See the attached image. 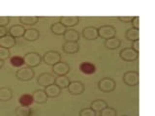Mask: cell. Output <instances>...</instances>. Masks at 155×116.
I'll use <instances>...</instances> for the list:
<instances>
[{
  "mask_svg": "<svg viewBox=\"0 0 155 116\" xmlns=\"http://www.w3.org/2000/svg\"><path fill=\"white\" fill-rule=\"evenodd\" d=\"M23 60H24V64L27 67L34 68L41 64L42 57L37 52H28L23 56Z\"/></svg>",
  "mask_w": 155,
  "mask_h": 116,
  "instance_id": "obj_1",
  "label": "cell"
},
{
  "mask_svg": "<svg viewBox=\"0 0 155 116\" xmlns=\"http://www.w3.org/2000/svg\"><path fill=\"white\" fill-rule=\"evenodd\" d=\"M42 60L45 62L47 65L53 66L61 61V55H60V53L56 50H48L44 54V56L42 57Z\"/></svg>",
  "mask_w": 155,
  "mask_h": 116,
  "instance_id": "obj_2",
  "label": "cell"
},
{
  "mask_svg": "<svg viewBox=\"0 0 155 116\" xmlns=\"http://www.w3.org/2000/svg\"><path fill=\"white\" fill-rule=\"evenodd\" d=\"M34 75H35L34 70L30 67H23L16 72V77L21 81L31 80L34 77Z\"/></svg>",
  "mask_w": 155,
  "mask_h": 116,
  "instance_id": "obj_3",
  "label": "cell"
},
{
  "mask_svg": "<svg viewBox=\"0 0 155 116\" xmlns=\"http://www.w3.org/2000/svg\"><path fill=\"white\" fill-rule=\"evenodd\" d=\"M98 88L101 92H104V93H110V92L114 90L115 82L114 79H109V77L102 79L98 82Z\"/></svg>",
  "mask_w": 155,
  "mask_h": 116,
  "instance_id": "obj_4",
  "label": "cell"
},
{
  "mask_svg": "<svg viewBox=\"0 0 155 116\" xmlns=\"http://www.w3.org/2000/svg\"><path fill=\"white\" fill-rule=\"evenodd\" d=\"M119 56L121 59L126 62H133L138 59L139 52H136L131 47H126L119 52Z\"/></svg>",
  "mask_w": 155,
  "mask_h": 116,
  "instance_id": "obj_5",
  "label": "cell"
},
{
  "mask_svg": "<svg viewBox=\"0 0 155 116\" xmlns=\"http://www.w3.org/2000/svg\"><path fill=\"white\" fill-rule=\"evenodd\" d=\"M54 81H55L54 76L50 74V72H43L37 79L38 84L42 87H45V88L51 84H54Z\"/></svg>",
  "mask_w": 155,
  "mask_h": 116,
  "instance_id": "obj_6",
  "label": "cell"
},
{
  "mask_svg": "<svg viewBox=\"0 0 155 116\" xmlns=\"http://www.w3.org/2000/svg\"><path fill=\"white\" fill-rule=\"evenodd\" d=\"M123 81L128 86H137L139 84V74L135 71L126 72L123 75Z\"/></svg>",
  "mask_w": 155,
  "mask_h": 116,
  "instance_id": "obj_7",
  "label": "cell"
},
{
  "mask_svg": "<svg viewBox=\"0 0 155 116\" xmlns=\"http://www.w3.org/2000/svg\"><path fill=\"white\" fill-rule=\"evenodd\" d=\"M115 28L114 26L110 25H104L98 28V36L101 37L102 39H106V40H109L115 37Z\"/></svg>",
  "mask_w": 155,
  "mask_h": 116,
  "instance_id": "obj_8",
  "label": "cell"
},
{
  "mask_svg": "<svg viewBox=\"0 0 155 116\" xmlns=\"http://www.w3.org/2000/svg\"><path fill=\"white\" fill-rule=\"evenodd\" d=\"M68 91H69V93L71 95H81L84 93V85L82 82L77 80V81H72L70 82L69 86L67 87Z\"/></svg>",
  "mask_w": 155,
  "mask_h": 116,
  "instance_id": "obj_9",
  "label": "cell"
},
{
  "mask_svg": "<svg viewBox=\"0 0 155 116\" xmlns=\"http://www.w3.org/2000/svg\"><path fill=\"white\" fill-rule=\"evenodd\" d=\"M52 72L57 76H66L70 72V66L65 62H58L52 66Z\"/></svg>",
  "mask_w": 155,
  "mask_h": 116,
  "instance_id": "obj_10",
  "label": "cell"
},
{
  "mask_svg": "<svg viewBox=\"0 0 155 116\" xmlns=\"http://www.w3.org/2000/svg\"><path fill=\"white\" fill-rule=\"evenodd\" d=\"M82 36L86 40H96L98 38V28L94 26H87L82 30Z\"/></svg>",
  "mask_w": 155,
  "mask_h": 116,
  "instance_id": "obj_11",
  "label": "cell"
},
{
  "mask_svg": "<svg viewBox=\"0 0 155 116\" xmlns=\"http://www.w3.org/2000/svg\"><path fill=\"white\" fill-rule=\"evenodd\" d=\"M15 46H16V39L12 37L11 35H9V34L0 38V47H1L10 50V48L14 47Z\"/></svg>",
  "mask_w": 155,
  "mask_h": 116,
  "instance_id": "obj_12",
  "label": "cell"
},
{
  "mask_svg": "<svg viewBox=\"0 0 155 116\" xmlns=\"http://www.w3.org/2000/svg\"><path fill=\"white\" fill-rule=\"evenodd\" d=\"M63 51L68 54H74L77 53L80 50V45L79 43L76 42H66L64 45H63Z\"/></svg>",
  "mask_w": 155,
  "mask_h": 116,
  "instance_id": "obj_13",
  "label": "cell"
},
{
  "mask_svg": "<svg viewBox=\"0 0 155 116\" xmlns=\"http://www.w3.org/2000/svg\"><path fill=\"white\" fill-rule=\"evenodd\" d=\"M63 37H64L66 42H76V43H78L80 40V33L77 30H75V29L67 28V30L64 33Z\"/></svg>",
  "mask_w": 155,
  "mask_h": 116,
  "instance_id": "obj_14",
  "label": "cell"
},
{
  "mask_svg": "<svg viewBox=\"0 0 155 116\" xmlns=\"http://www.w3.org/2000/svg\"><path fill=\"white\" fill-rule=\"evenodd\" d=\"M40 37V32H39L37 29L30 28V29H26L25 32L23 34V39L28 42H34L39 39Z\"/></svg>",
  "mask_w": 155,
  "mask_h": 116,
  "instance_id": "obj_15",
  "label": "cell"
},
{
  "mask_svg": "<svg viewBox=\"0 0 155 116\" xmlns=\"http://www.w3.org/2000/svg\"><path fill=\"white\" fill-rule=\"evenodd\" d=\"M32 98H33V101L37 104H45V103H47L48 96L45 93V91L42 89H39V90H36L33 92Z\"/></svg>",
  "mask_w": 155,
  "mask_h": 116,
  "instance_id": "obj_16",
  "label": "cell"
},
{
  "mask_svg": "<svg viewBox=\"0 0 155 116\" xmlns=\"http://www.w3.org/2000/svg\"><path fill=\"white\" fill-rule=\"evenodd\" d=\"M25 32V29L22 25H13L10 27V29L8 30V34L11 35L12 37L16 38H19V37H23V34Z\"/></svg>",
  "mask_w": 155,
  "mask_h": 116,
  "instance_id": "obj_17",
  "label": "cell"
},
{
  "mask_svg": "<svg viewBox=\"0 0 155 116\" xmlns=\"http://www.w3.org/2000/svg\"><path fill=\"white\" fill-rule=\"evenodd\" d=\"M45 93L47 94L48 98H56L61 94V89L55 84H51L45 88Z\"/></svg>",
  "mask_w": 155,
  "mask_h": 116,
  "instance_id": "obj_18",
  "label": "cell"
},
{
  "mask_svg": "<svg viewBox=\"0 0 155 116\" xmlns=\"http://www.w3.org/2000/svg\"><path fill=\"white\" fill-rule=\"evenodd\" d=\"M80 21V18L78 17H62L60 18V23H62L66 28L67 27H73L77 25Z\"/></svg>",
  "mask_w": 155,
  "mask_h": 116,
  "instance_id": "obj_19",
  "label": "cell"
},
{
  "mask_svg": "<svg viewBox=\"0 0 155 116\" xmlns=\"http://www.w3.org/2000/svg\"><path fill=\"white\" fill-rule=\"evenodd\" d=\"M80 71L84 75H92L96 72V67L92 63L84 62L80 65Z\"/></svg>",
  "mask_w": 155,
  "mask_h": 116,
  "instance_id": "obj_20",
  "label": "cell"
},
{
  "mask_svg": "<svg viewBox=\"0 0 155 116\" xmlns=\"http://www.w3.org/2000/svg\"><path fill=\"white\" fill-rule=\"evenodd\" d=\"M54 84L56 86L59 87V88L62 90V89L67 88V87L69 86L70 80H69V79H68L66 76H58L57 77H55Z\"/></svg>",
  "mask_w": 155,
  "mask_h": 116,
  "instance_id": "obj_21",
  "label": "cell"
},
{
  "mask_svg": "<svg viewBox=\"0 0 155 116\" xmlns=\"http://www.w3.org/2000/svg\"><path fill=\"white\" fill-rule=\"evenodd\" d=\"M120 44H121V42L119 39H117L116 37H114L111 39H109V40H106L104 45L108 50H117V48L120 47Z\"/></svg>",
  "mask_w": 155,
  "mask_h": 116,
  "instance_id": "obj_22",
  "label": "cell"
},
{
  "mask_svg": "<svg viewBox=\"0 0 155 116\" xmlns=\"http://www.w3.org/2000/svg\"><path fill=\"white\" fill-rule=\"evenodd\" d=\"M13 91L9 87H2L0 88V101L1 102H8L12 99Z\"/></svg>",
  "mask_w": 155,
  "mask_h": 116,
  "instance_id": "obj_23",
  "label": "cell"
},
{
  "mask_svg": "<svg viewBox=\"0 0 155 116\" xmlns=\"http://www.w3.org/2000/svg\"><path fill=\"white\" fill-rule=\"evenodd\" d=\"M108 105L105 101L103 100H95L91 103L90 105V108L92 110H94L95 112H100L101 110H103L104 108H106Z\"/></svg>",
  "mask_w": 155,
  "mask_h": 116,
  "instance_id": "obj_24",
  "label": "cell"
},
{
  "mask_svg": "<svg viewBox=\"0 0 155 116\" xmlns=\"http://www.w3.org/2000/svg\"><path fill=\"white\" fill-rule=\"evenodd\" d=\"M51 32L53 34H55V35H64V33L66 32L67 28L63 25L62 23L55 22V23H53L51 25Z\"/></svg>",
  "mask_w": 155,
  "mask_h": 116,
  "instance_id": "obj_25",
  "label": "cell"
},
{
  "mask_svg": "<svg viewBox=\"0 0 155 116\" xmlns=\"http://www.w3.org/2000/svg\"><path fill=\"white\" fill-rule=\"evenodd\" d=\"M125 36L127 40L132 41V42L139 40V29H135L133 27L128 29L125 33Z\"/></svg>",
  "mask_w": 155,
  "mask_h": 116,
  "instance_id": "obj_26",
  "label": "cell"
},
{
  "mask_svg": "<svg viewBox=\"0 0 155 116\" xmlns=\"http://www.w3.org/2000/svg\"><path fill=\"white\" fill-rule=\"evenodd\" d=\"M39 21L38 17H21L19 18V21L22 23L23 25H34Z\"/></svg>",
  "mask_w": 155,
  "mask_h": 116,
  "instance_id": "obj_27",
  "label": "cell"
},
{
  "mask_svg": "<svg viewBox=\"0 0 155 116\" xmlns=\"http://www.w3.org/2000/svg\"><path fill=\"white\" fill-rule=\"evenodd\" d=\"M18 101H19L21 105H22V106H29L34 103L32 95H29V94H24V95L21 96V98H19Z\"/></svg>",
  "mask_w": 155,
  "mask_h": 116,
  "instance_id": "obj_28",
  "label": "cell"
},
{
  "mask_svg": "<svg viewBox=\"0 0 155 116\" xmlns=\"http://www.w3.org/2000/svg\"><path fill=\"white\" fill-rule=\"evenodd\" d=\"M32 110L30 109L29 106H18L16 109V115L17 116H31Z\"/></svg>",
  "mask_w": 155,
  "mask_h": 116,
  "instance_id": "obj_29",
  "label": "cell"
},
{
  "mask_svg": "<svg viewBox=\"0 0 155 116\" xmlns=\"http://www.w3.org/2000/svg\"><path fill=\"white\" fill-rule=\"evenodd\" d=\"M10 63L11 65L15 68H21L23 66L24 64V60H23V57L21 56H14L10 59Z\"/></svg>",
  "mask_w": 155,
  "mask_h": 116,
  "instance_id": "obj_30",
  "label": "cell"
},
{
  "mask_svg": "<svg viewBox=\"0 0 155 116\" xmlns=\"http://www.w3.org/2000/svg\"><path fill=\"white\" fill-rule=\"evenodd\" d=\"M100 116H116V110L113 108H108L100 111Z\"/></svg>",
  "mask_w": 155,
  "mask_h": 116,
  "instance_id": "obj_31",
  "label": "cell"
},
{
  "mask_svg": "<svg viewBox=\"0 0 155 116\" xmlns=\"http://www.w3.org/2000/svg\"><path fill=\"white\" fill-rule=\"evenodd\" d=\"M10 55H11V52H10L9 50L0 47V60H2V61L7 60L10 57Z\"/></svg>",
  "mask_w": 155,
  "mask_h": 116,
  "instance_id": "obj_32",
  "label": "cell"
},
{
  "mask_svg": "<svg viewBox=\"0 0 155 116\" xmlns=\"http://www.w3.org/2000/svg\"><path fill=\"white\" fill-rule=\"evenodd\" d=\"M80 116H96V112L91 108H84L80 111Z\"/></svg>",
  "mask_w": 155,
  "mask_h": 116,
  "instance_id": "obj_33",
  "label": "cell"
},
{
  "mask_svg": "<svg viewBox=\"0 0 155 116\" xmlns=\"http://www.w3.org/2000/svg\"><path fill=\"white\" fill-rule=\"evenodd\" d=\"M10 22V18L9 17H0V26L5 27L8 25V23Z\"/></svg>",
  "mask_w": 155,
  "mask_h": 116,
  "instance_id": "obj_34",
  "label": "cell"
},
{
  "mask_svg": "<svg viewBox=\"0 0 155 116\" xmlns=\"http://www.w3.org/2000/svg\"><path fill=\"white\" fill-rule=\"evenodd\" d=\"M132 25H133V28L135 29H139L140 27V19L138 17H136L133 18V21H132Z\"/></svg>",
  "mask_w": 155,
  "mask_h": 116,
  "instance_id": "obj_35",
  "label": "cell"
},
{
  "mask_svg": "<svg viewBox=\"0 0 155 116\" xmlns=\"http://www.w3.org/2000/svg\"><path fill=\"white\" fill-rule=\"evenodd\" d=\"M133 17H118V19L122 22H130L133 21Z\"/></svg>",
  "mask_w": 155,
  "mask_h": 116,
  "instance_id": "obj_36",
  "label": "cell"
},
{
  "mask_svg": "<svg viewBox=\"0 0 155 116\" xmlns=\"http://www.w3.org/2000/svg\"><path fill=\"white\" fill-rule=\"evenodd\" d=\"M132 50H134L136 52H139V48H140V47H139V40H137V41H134L133 42V44H132Z\"/></svg>",
  "mask_w": 155,
  "mask_h": 116,
  "instance_id": "obj_37",
  "label": "cell"
},
{
  "mask_svg": "<svg viewBox=\"0 0 155 116\" xmlns=\"http://www.w3.org/2000/svg\"><path fill=\"white\" fill-rule=\"evenodd\" d=\"M8 34V30L5 27H1L0 26V38H2L3 36L7 35Z\"/></svg>",
  "mask_w": 155,
  "mask_h": 116,
  "instance_id": "obj_38",
  "label": "cell"
},
{
  "mask_svg": "<svg viewBox=\"0 0 155 116\" xmlns=\"http://www.w3.org/2000/svg\"><path fill=\"white\" fill-rule=\"evenodd\" d=\"M4 66V61L0 60V69H2V67Z\"/></svg>",
  "mask_w": 155,
  "mask_h": 116,
  "instance_id": "obj_39",
  "label": "cell"
},
{
  "mask_svg": "<svg viewBox=\"0 0 155 116\" xmlns=\"http://www.w3.org/2000/svg\"><path fill=\"white\" fill-rule=\"evenodd\" d=\"M124 116H127V115H124Z\"/></svg>",
  "mask_w": 155,
  "mask_h": 116,
  "instance_id": "obj_40",
  "label": "cell"
}]
</instances>
